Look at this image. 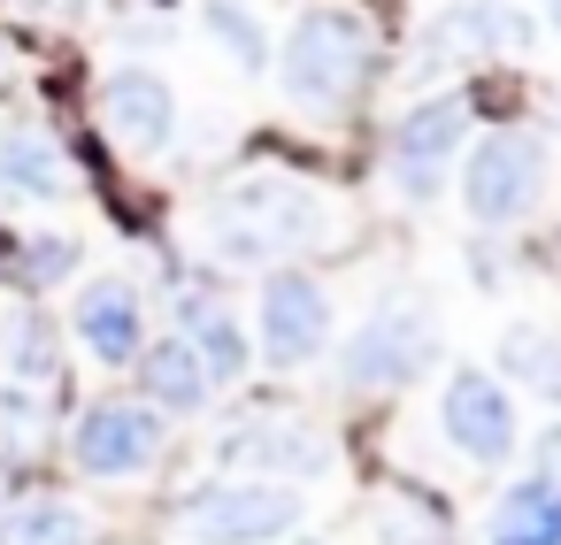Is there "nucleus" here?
<instances>
[{"label":"nucleus","mask_w":561,"mask_h":545,"mask_svg":"<svg viewBox=\"0 0 561 545\" xmlns=\"http://www.w3.org/2000/svg\"><path fill=\"white\" fill-rule=\"evenodd\" d=\"M500 369H507L515 384L561 399V338H553L546 323H507V338H500Z\"/></svg>","instance_id":"f3484780"},{"label":"nucleus","mask_w":561,"mask_h":545,"mask_svg":"<svg viewBox=\"0 0 561 545\" xmlns=\"http://www.w3.org/2000/svg\"><path fill=\"white\" fill-rule=\"evenodd\" d=\"M431 353H438L431 315L408 308V300H392V308H377V315L354 331V346H346V384H362V392H400V384H415V376L431 369Z\"/></svg>","instance_id":"39448f33"},{"label":"nucleus","mask_w":561,"mask_h":545,"mask_svg":"<svg viewBox=\"0 0 561 545\" xmlns=\"http://www.w3.org/2000/svg\"><path fill=\"white\" fill-rule=\"evenodd\" d=\"M546 32H553V39H561V9H553V16H546Z\"/></svg>","instance_id":"4be33fe9"},{"label":"nucleus","mask_w":561,"mask_h":545,"mask_svg":"<svg viewBox=\"0 0 561 545\" xmlns=\"http://www.w3.org/2000/svg\"><path fill=\"white\" fill-rule=\"evenodd\" d=\"M323 338H331V292H323L308 269L262 277V361L300 369V361L323 353Z\"/></svg>","instance_id":"0eeeda50"},{"label":"nucleus","mask_w":561,"mask_h":545,"mask_svg":"<svg viewBox=\"0 0 561 545\" xmlns=\"http://www.w3.org/2000/svg\"><path fill=\"white\" fill-rule=\"evenodd\" d=\"M538 200H546V147H538L530 131H492V139H477V154H469V170H461V208H469L477 223L507 231V223H523Z\"/></svg>","instance_id":"20e7f679"},{"label":"nucleus","mask_w":561,"mask_h":545,"mask_svg":"<svg viewBox=\"0 0 561 545\" xmlns=\"http://www.w3.org/2000/svg\"><path fill=\"white\" fill-rule=\"evenodd\" d=\"M101 124L116 131V147H131V154H162L170 131H178V93H170L154 70L124 62V70L101 78Z\"/></svg>","instance_id":"9d476101"},{"label":"nucleus","mask_w":561,"mask_h":545,"mask_svg":"<svg viewBox=\"0 0 561 545\" xmlns=\"http://www.w3.org/2000/svg\"><path fill=\"white\" fill-rule=\"evenodd\" d=\"M308 514L300 484H208L178 507V530L193 545H270Z\"/></svg>","instance_id":"7ed1b4c3"},{"label":"nucleus","mask_w":561,"mask_h":545,"mask_svg":"<svg viewBox=\"0 0 561 545\" xmlns=\"http://www.w3.org/2000/svg\"><path fill=\"white\" fill-rule=\"evenodd\" d=\"M224 461L247 476H323V438L293 415H262V422L224 438Z\"/></svg>","instance_id":"9b49d317"},{"label":"nucleus","mask_w":561,"mask_h":545,"mask_svg":"<svg viewBox=\"0 0 561 545\" xmlns=\"http://www.w3.org/2000/svg\"><path fill=\"white\" fill-rule=\"evenodd\" d=\"M201 24H208L216 39H231V62H239V70H262V24H254L247 9H208Z\"/></svg>","instance_id":"412c9836"},{"label":"nucleus","mask_w":561,"mask_h":545,"mask_svg":"<svg viewBox=\"0 0 561 545\" xmlns=\"http://www.w3.org/2000/svg\"><path fill=\"white\" fill-rule=\"evenodd\" d=\"M0 361H9V376H24V384L55 376V323H47L32 300L9 308V323H0Z\"/></svg>","instance_id":"6ab92c4d"},{"label":"nucleus","mask_w":561,"mask_h":545,"mask_svg":"<svg viewBox=\"0 0 561 545\" xmlns=\"http://www.w3.org/2000/svg\"><path fill=\"white\" fill-rule=\"evenodd\" d=\"M208 392H216V384H208V369L193 361L185 338H154V346L139 353V407H154V415H193Z\"/></svg>","instance_id":"2eb2a0df"},{"label":"nucleus","mask_w":561,"mask_h":545,"mask_svg":"<svg viewBox=\"0 0 561 545\" xmlns=\"http://www.w3.org/2000/svg\"><path fill=\"white\" fill-rule=\"evenodd\" d=\"M62 269H78V239H24V246H0V277H16V292H47Z\"/></svg>","instance_id":"aec40b11"},{"label":"nucleus","mask_w":561,"mask_h":545,"mask_svg":"<svg viewBox=\"0 0 561 545\" xmlns=\"http://www.w3.org/2000/svg\"><path fill=\"white\" fill-rule=\"evenodd\" d=\"M78 338H85V353H101V361H139L147 353V315H139V292L124 285V277H101V285H85L78 292Z\"/></svg>","instance_id":"ddd939ff"},{"label":"nucleus","mask_w":561,"mask_h":545,"mask_svg":"<svg viewBox=\"0 0 561 545\" xmlns=\"http://www.w3.org/2000/svg\"><path fill=\"white\" fill-rule=\"evenodd\" d=\"M469 139V101H415V108H400L392 116V131H385V147H392V177H400V193H438V170H446V154Z\"/></svg>","instance_id":"6e6552de"},{"label":"nucleus","mask_w":561,"mask_h":545,"mask_svg":"<svg viewBox=\"0 0 561 545\" xmlns=\"http://www.w3.org/2000/svg\"><path fill=\"white\" fill-rule=\"evenodd\" d=\"M285 93L300 101V108H316V116H331V108H346L354 93H362V78H369V24L354 16V9H308L300 24H293V39H285Z\"/></svg>","instance_id":"f03ea898"},{"label":"nucleus","mask_w":561,"mask_h":545,"mask_svg":"<svg viewBox=\"0 0 561 545\" xmlns=\"http://www.w3.org/2000/svg\"><path fill=\"white\" fill-rule=\"evenodd\" d=\"M0 514H9V507H0Z\"/></svg>","instance_id":"5701e85b"},{"label":"nucleus","mask_w":561,"mask_h":545,"mask_svg":"<svg viewBox=\"0 0 561 545\" xmlns=\"http://www.w3.org/2000/svg\"><path fill=\"white\" fill-rule=\"evenodd\" d=\"M70 453L85 476H139L154 453H162V415L139 407V399H101L85 407V422L70 430Z\"/></svg>","instance_id":"1a4fd4ad"},{"label":"nucleus","mask_w":561,"mask_h":545,"mask_svg":"<svg viewBox=\"0 0 561 545\" xmlns=\"http://www.w3.org/2000/svg\"><path fill=\"white\" fill-rule=\"evenodd\" d=\"M484 545H561V476H515L492 499Z\"/></svg>","instance_id":"4468645a"},{"label":"nucleus","mask_w":561,"mask_h":545,"mask_svg":"<svg viewBox=\"0 0 561 545\" xmlns=\"http://www.w3.org/2000/svg\"><path fill=\"white\" fill-rule=\"evenodd\" d=\"M308 239H323V200L300 177H270L262 170V177L224 185L216 208H208V246L224 262H270V254H293Z\"/></svg>","instance_id":"f257e3e1"},{"label":"nucleus","mask_w":561,"mask_h":545,"mask_svg":"<svg viewBox=\"0 0 561 545\" xmlns=\"http://www.w3.org/2000/svg\"><path fill=\"white\" fill-rule=\"evenodd\" d=\"M438 430H446L454 453L500 468V461L515 453V438H523V422H515V392H507L500 376H484V369H454L446 392H438Z\"/></svg>","instance_id":"423d86ee"},{"label":"nucleus","mask_w":561,"mask_h":545,"mask_svg":"<svg viewBox=\"0 0 561 545\" xmlns=\"http://www.w3.org/2000/svg\"><path fill=\"white\" fill-rule=\"evenodd\" d=\"M93 522L70 499H24L16 514H0V545H85Z\"/></svg>","instance_id":"a211bd4d"},{"label":"nucleus","mask_w":561,"mask_h":545,"mask_svg":"<svg viewBox=\"0 0 561 545\" xmlns=\"http://www.w3.org/2000/svg\"><path fill=\"white\" fill-rule=\"evenodd\" d=\"M62 193H70V162L39 124L0 131V208H32V200H62Z\"/></svg>","instance_id":"f8f14e48"},{"label":"nucleus","mask_w":561,"mask_h":545,"mask_svg":"<svg viewBox=\"0 0 561 545\" xmlns=\"http://www.w3.org/2000/svg\"><path fill=\"white\" fill-rule=\"evenodd\" d=\"M178 338L193 346V361L208 369V384H231V376H247V331L216 308V300H201V292H185L178 300Z\"/></svg>","instance_id":"dca6fc26"}]
</instances>
